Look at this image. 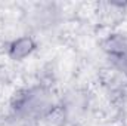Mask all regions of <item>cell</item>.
<instances>
[{
    "instance_id": "1",
    "label": "cell",
    "mask_w": 127,
    "mask_h": 126,
    "mask_svg": "<svg viewBox=\"0 0 127 126\" xmlns=\"http://www.w3.org/2000/svg\"><path fill=\"white\" fill-rule=\"evenodd\" d=\"M59 96L43 83H34L19 89L10 99L12 114L22 122H40L50 119L58 110Z\"/></svg>"
},
{
    "instance_id": "2",
    "label": "cell",
    "mask_w": 127,
    "mask_h": 126,
    "mask_svg": "<svg viewBox=\"0 0 127 126\" xmlns=\"http://www.w3.org/2000/svg\"><path fill=\"white\" fill-rule=\"evenodd\" d=\"M89 105H90L89 94L83 89L74 88L59 96L56 113L61 114L62 120L74 123L83 119V116L87 113Z\"/></svg>"
},
{
    "instance_id": "3",
    "label": "cell",
    "mask_w": 127,
    "mask_h": 126,
    "mask_svg": "<svg viewBox=\"0 0 127 126\" xmlns=\"http://www.w3.org/2000/svg\"><path fill=\"white\" fill-rule=\"evenodd\" d=\"M102 49L112 67L127 77V34L111 33L102 40Z\"/></svg>"
},
{
    "instance_id": "4",
    "label": "cell",
    "mask_w": 127,
    "mask_h": 126,
    "mask_svg": "<svg viewBox=\"0 0 127 126\" xmlns=\"http://www.w3.org/2000/svg\"><path fill=\"white\" fill-rule=\"evenodd\" d=\"M61 10L55 4H38L35 10L28 15V27L31 28V36L34 33L53 31L61 22Z\"/></svg>"
},
{
    "instance_id": "5",
    "label": "cell",
    "mask_w": 127,
    "mask_h": 126,
    "mask_svg": "<svg viewBox=\"0 0 127 126\" xmlns=\"http://www.w3.org/2000/svg\"><path fill=\"white\" fill-rule=\"evenodd\" d=\"M35 49H37L35 36H31L30 33H27V34H22V36L15 37L13 40H10L9 45H7L6 52H7V57L12 61L21 63V61L27 60L28 57H31L35 52Z\"/></svg>"
}]
</instances>
